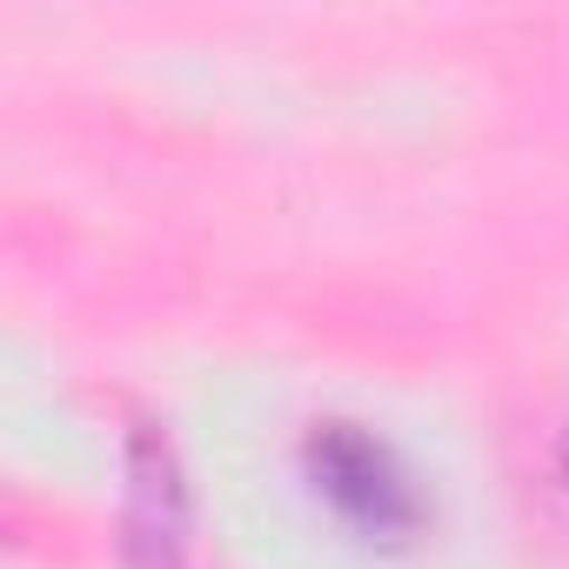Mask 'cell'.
Instances as JSON below:
<instances>
[{
  "label": "cell",
  "instance_id": "obj_1",
  "mask_svg": "<svg viewBox=\"0 0 569 569\" xmlns=\"http://www.w3.org/2000/svg\"><path fill=\"white\" fill-rule=\"evenodd\" d=\"M302 462H309V482L336 502V516L349 529H362L369 542H409L429 522L416 476L362 422H316L302 442Z\"/></svg>",
  "mask_w": 569,
  "mask_h": 569
},
{
  "label": "cell",
  "instance_id": "obj_2",
  "mask_svg": "<svg viewBox=\"0 0 569 569\" xmlns=\"http://www.w3.org/2000/svg\"><path fill=\"white\" fill-rule=\"evenodd\" d=\"M188 542V502L174 456L154 429H134V502H128V556L134 569H181Z\"/></svg>",
  "mask_w": 569,
  "mask_h": 569
},
{
  "label": "cell",
  "instance_id": "obj_3",
  "mask_svg": "<svg viewBox=\"0 0 569 569\" xmlns=\"http://www.w3.org/2000/svg\"><path fill=\"white\" fill-rule=\"evenodd\" d=\"M562 469H569V436H562Z\"/></svg>",
  "mask_w": 569,
  "mask_h": 569
}]
</instances>
